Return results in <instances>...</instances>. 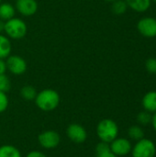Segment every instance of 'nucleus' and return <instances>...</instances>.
<instances>
[{"mask_svg":"<svg viewBox=\"0 0 156 157\" xmlns=\"http://www.w3.org/2000/svg\"><path fill=\"white\" fill-rule=\"evenodd\" d=\"M6 69L15 75H21L27 71V62L19 55H9L6 61Z\"/></svg>","mask_w":156,"mask_h":157,"instance_id":"6","label":"nucleus"},{"mask_svg":"<svg viewBox=\"0 0 156 157\" xmlns=\"http://www.w3.org/2000/svg\"><path fill=\"white\" fill-rule=\"evenodd\" d=\"M128 135L131 140H134V141L138 142V141L144 138V131L141 126L133 125V126L129 128Z\"/></svg>","mask_w":156,"mask_h":157,"instance_id":"17","label":"nucleus"},{"mask_svg":"<svg viewBox=\"0 0 156 157\" xmlns=\"http://www.w3.org/2000/svg\"><path fill=\"white\" fill-rule=\"evenodd\" d=\"M15 8L22 16L30 17L38 11V3L36 0H17Z\"/></svg>","mask_w":156,"mask_h":157,"instance_id":"10","label":"nucleus"},{"mask_svg":"<svg viewBox=\"0 0 156 157\" xmlns=\"http://www.w3.org/2000/svg\"><path fill=\"white\" fill-rule=\"evenodd\" d=\"M8 104H9V100H8V97L6 96V93L0 91V113H3L7 109Z\"/></svg>","mask_w":156,"mask_h":157,"instance_id":"21","label":"nucleus"},{"mask_svg":"<svg viewBox=\"0 0 156 157\" xmlns=\"http://www.w3.org/2000/svg\"><path fill=\"white\" fill-rule=\"evenodd\" d=\"M128 7L137 12H144L149 9L151 6V0H125Z\"/></svg>","mask_w":156,"mask_h":157,"instance_id":"12","label":"nucleus"},{"mask_svg":"<svg viewBox=\"0 0 156 157\" xmlns=\"http://www.w3.org/2000/svg\"><path fill=\"white\" fill-rule=\"evenodd\" d=\"M152 125H153V128L154 129V131L156 132V112H154L153 114V117H152Z\"/></svg>","mask_w":156,"mask_h":157,"instance_id":"27","label":"nucleus"},{"mask_svg":"<svg viewBox=\"0 0 156 157\" xmlns=\"http://www.w3.org/2000/svg\"><path fill=\"white\" fill-rule=\"evenodd\" d=\"M110 151V147H109V144L108 143H104V142H100L97 147H96V152L97 155H100L106 152H109Z\"/></svg>","mask_w":156,"mask_h":157,"instance_id":"23","label":"nucleus"},{"mask_svg":"<svg viewBox=\"0 0 156 157\" xmlns=\"http://www.w3.org/2000/svg\"><path fill=\"white\" fill-rule=\"evenodd\" d=\"M110 152L114 154L116 156H125L131 152L132 145L130 140L127 138H120L117 137L109 144Z\"/></svg>","mask_w":156,"mask_h":157,"instance_id":"7","label":"nucleus"},{"mask_svg":"<svg viewBox=\"0 0 156 157\" xmlns=\"http://www.w3.org/2000/svg\"><path fill=\"white\" fill-rule=\"evenodd\" d=\"M11 87V83L9 78L6 75V74L0 75V91L1 92H8Z\"/></svg>","mask_w":156,"mask_h":157,"instance_id":"20","label":"nucleus"},{"mask_svg":"<svg viewBox=\"0 0 156 157\" xmlns=\"http://www.w3.org/2000/svg\"><path fill=\"white\" fill-rule=\"evenodd\" d=\"M38 92L35 89L34 86L27 85L24 86L21 89H20V96L22 98H24L27 101H30V100H34L36 96H37Z\"/></svg>","mask_w":156,"mask_h":157,"instance_id":"16","label":"nucleus"},{"mask_svg":"<svg viewBox=\"0 0 156 157\" xmlns=\"http://www.w3.org/2000/svg\"><path fill=\"white\" fill-rule=\"evenodd\" d=\"M97 157H118V156H116L114 154H112V153L109 151V152H106V153H103V154H100V155H97Z\"/></svg>","mask_w":156,"mask_h":157,"instance_id":"26","label":"nucleus"},{"mask_svg":"<svg viewBox=\"0 0 156 157\" xmlns=\"http://www.w3.org/2000/svg\"><path fill=\"white\" fill-rule=\"evenodd\" d=\"M142 105L144 110L152 114L156 112V91L146 93L142 99Z\"/></svg>","mask_w":156,"mask_h":157,"instance_id":"11","label":"nucleus"},{"mask_svg":"<svg viewBox=\"0 0 156 157\" xmlns=\"http://www.w3.org/2000/svg\"><path fill=\"white\" fill-rule=\"evenodd\" d=\"M66 134L71 142L77 144L85 143L87 138V132L85 127L77 123L70 124L66 130Z\"/></svg>","mask_w":156,"mask_h":157,"instance_id":"8","label":"nucleus"},{"mask_svg":"<svg viewBox=\"0 0 156 157\" xmlns=\"http://www.w3.org/2000/svg\"><path fill=\"white\" fill-rule=\"evenodd\" d=\"M6 63L4 59H0V75L6 74Z\"/></svg>","mask_w":156,"mask_h":157,"instance_id":"25","label":"nucleus"},{"mask_svg":"<svg viewBox=\"0 0 156 157\" xmlns=\"http://www.w3.org/2000/svg\"><path fill=\"white\" fill-rule=\"evenodd\" d=\"M131 153L132 157H154L156 146L152 140L143 138L136 142Z\"/></svg>","mask_w":156,"mask_h":157,"instance_id":"4","label":"nucleus"},{"mask_svg":"<svg viewBox=\"0 0 156 157\" xmlns=\"http://www.w3.org/2000/svg\"><path fill=\"white\" fill-rule=\"evenodd\" d=\"M16 8L10 3H1L0 4V19L6 21L15 17Z\"/></svg>","mask_w":156,"mask_h":157,"instance_id":"13","label":"nucleus"},{"mask_svg":"<svg viewBox=\"0 0 156 157\" xmlns=\"http://www.w3.org/2000/svg\"><path fill=\"white\" fill-rule=\"evenodd\" d=\"M145 68L150 74L156 75V58H149L146 61Z\"/></svg>","mask_w":156,"mask_h":157,"instance_id":"22","label":"nucleus"},{"mask_svg":"<svg viewBox=\"0 0 156 157\" xmlns=\"http://www.w3.org/2000/svg\"><path fill=\"white\" fill-rule=\"evenodd\" d=\"M38 142L43 149L51 150L56 148L61 142V137L55 131H45L38 136Z\"/></svg>","mask_w":156,"mask_h":157,"instance_id":"5","label":"nucleus"},{"mask_svg":"<svg viewBox=\"0 0 156 157\" xmlns=\"http://www.w3.org/2000/svg\"><path fill=\"white\" fill-rule=\"evenodd\" d=\"M4 29H5V21L0 19V34L4 31Z\"/></svg>","mask_w":156,"mask_h":157,"instance_id":"28","label":"nucleus"},{"mask_svg":"<svg viewBox=\"0 0 156 157\" xmlns=\"http://www.w3.org/2000/svg\"><path fill=\"white\" fill-rule=\"evenodd\" d=\"M152 117H153L152 113H150L146 110H143V111H141L137 115V121L139 124L146 126L152 122Z\"/></svg>","mask_w":156,"mask_h":157,"instance_id":"19","label":"nucleus"},{"mask_svg":"<svg viewBox=\"0 0 156 157\" xmlns=\"http://www.w3.org/2000/svg\"><path fill=\"white\" fill-rule=\"evenodd\" d=\"M153 1H154V2H155V3H156V0H153Z\"/></svg>","mask_w":156,"mask_h":157,"instance_id":"30","label":"nucleus"},{"mask_svg":"<svg viewBox=\"0 0 156 157\" xmlns=\"http://www.w3.org/2000/svg\"><path fill=\"white\" fill-rule=\"evenodd\" d=\"M36 106L42 111H52L60 104L61 98L59 93L51 88H46L40 91L35 99Z\"/></svg>","mask_w":156,"mask_h":157,"instance_id":"1","label":"nucleus"},{"mask_svg":"<svg viewBox=\"0 0 156 157\" xmlns=\"http://www.w3.org/2000/svg\"><path fill=\"white\" fill-rule=\"evenodd\" d=\"M96 132L100 142L110 144L119 135V126L113 120L104 119L98 122Z\"/></svg>","mask_w":156,"mask_h":157,"instance_id":"2","label":"nucleus"},{"mask_svg":"<svg viewBox=\"0 0 156 157\" xmlns=\"http://www.w3.org/2000/svg\"><path fill=\"white\" fill-rule=\"evenodd\" d=\"M127 8L128 5L125 0H115L114 2H112L111 10L115 15H123L127 11Z\"/></svg>","mask_w":156,"mask_h":157,"instance_id":"18","label":"nucleus"},{"mask_svg":"<svg viewBox=\"0 0 156 157\" xmlns=\"http://www.w3.org/2000/svg\"><path fill=\"white\" fill-rule=\"evenodd\" d=\"M6 36L13 40L23 39L28 31V27L25 21L19 17H12L5 21V29Z\"/></svg>","mask_w":156,"mask_h":157,"instance_id":"3","label":"nucleus"},{"mask_svg":"<svg viewBox=\"0 0 156 157\" xmlns=\"http://www.w3.org/2000/svg\"><path fill=\"white\" fill-rule=\"evenodd\" d=\"M12 46L8 37L0 34V59H6L11 53Z\"/></svg>","mask_w":156,"mask_h":157,"instance_id":"14","label":"nucleus"},{"mask_svg":"<svg viewBox=\"0 0 156 157\" xmlns=\"http://www.w3.org/2000/svg\"><path fill=\"white\" fill-rule=\"evenodd\" d=\"M107 2H109V3H112V2H114L115 0H106Z\"/></svg>","mask_w":156,"mask_h":157,"instance_id":"29","label":"nucleus"},{"mask_svg":"<svg viewBox=\"0 0 156 157\" xmlns=\"http://www.w3.org/2000/svg\"><path fill=\"white\" fill-rule=\"evenodd\" d=\"M139 32L146 38L156 37V18L146 17L139 20L137 24Z\"/></svg>","mask_w":156,"mask_h":157,"instance_id":"9","label":"nucleus"},{"mask_svg":"<svg viewBox=\"0 0 156 157\" xmlns=\"http://www.w3.org/2000/svg\"><path fill=\"white\" fill-rule=\"evenodd\" d=\"M26 157H47L45 155V154H43L42 152H40V151H36V150H34V151H31V152H29L28 155H27V156Z\"/></svg>","mask_w":156,"mask_h":157,"instance_id":"24","label":"nucleus"},{"mask_svg":"<svg viewBox=\"0 0 156 157\" xmlns=\"http://www.w3.org/2000/svg\"><path fill=\"white\" fill-rule=\"evenodd\" d=\"M0 157H21V153L13 145L4 144L0 146Z\"/></svg>","mask_w":156,"mask_h":157,"instance_id":"15","label":"nucleus"},{"mask_svg":"<svg viewBox=\"0 0 156 157\" xmlns=\"http://www.w3.org/2000/svg\"><path fill=\"white\" fill-rule=\"evenodd\" d=\"M1 1H2V0H0V4H1Z\"/></svg>","mask_w":156,"mask_h":157,"instance_id":"31","label":"nucleus"}]
</instances>
